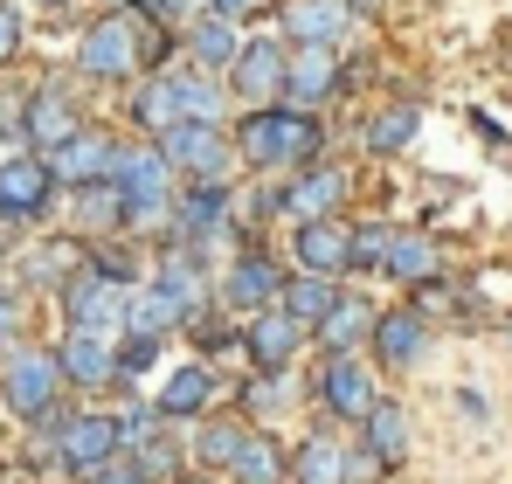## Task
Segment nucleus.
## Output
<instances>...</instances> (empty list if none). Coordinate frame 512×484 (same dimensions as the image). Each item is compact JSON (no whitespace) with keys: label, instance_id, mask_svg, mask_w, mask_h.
Masks as SVG:
<instances>
[{"label":"nucleus","instance_id":"nucleus-35","mask_svg":"<svg viewBox=\"0 0 512 484\" xmlns=\"http://www.w3.org/2000/svg\"><path fill=\"white\" fill-rule=\"evenodd\" d=\"M77 270H84V263H77V249H70V242H42V249L21 263V277H28V284H56V277L70 284Z\"/></svg>","mask_w":512,"mask_h":484},{"label":"nucleus","instance_id":"nucleus-15","mask_svg":"<svg viewBox=\"0 0 512 484\" xmlns=\"http://www.w3.org/2000/svg\"><path fill=\"white\" fill-rule=\"evenodd\" d=\"M291 249H298V270L346 277V270H353V222H340V215H326V222H298V229H291Z\"/></svg>","mask_w":512,"mask_h":484},{"label":"nucleus","instance_id":"nucleus-36","mask_svg":"<svg viewBox=\"0 0 512 484\" xmlns=\"http://www.w3.org/2000/svg\"><path fill=\"white\" fill-rule=\"evenodd\" d=\"M395 249V229L388 222H353V270H381Z\"/></svg>","mask_w":512,"mask_h":484},{"label":"nucleus","instance_id":"nucleus-43","mask_svg":"<svg viewBox=\"0 0 512 484\" xmlns=\"http://www.w3.org/2000/svg\"><path fill=\"white\" fill-rule=\"evenodd\" d=\"M14 332H21V298H14V291H0V346H7Z\"/></svg>","mask_w":512,"mask_h":484},{"label":"nucleus","instance_id":"nucleus-23","mask_svg":"<svg viewBox=\"0 0 512 484\" xmlns=\"http://www.w3.org/2000/svg\"><path fill=\"white\" fill-rule=\"evenodd\" d=\"M346 21H353L346 0H291V7H284V35H291V42H340Z\"/></svg>","mask_w":512,"mask_h":484},{"label":"nucleus","instance_id":"nucleus-14","mask_svg":"<svg viewBox=\"0 0 512 484\" xmlns=\"http://www.w3.org/2000/svg\"><path fill=\"white\" fill-rule=\"evenodd\" d=\"M28 146L35 153H56V146H70L77 132H84V111H77V97L63 90V83H42L35 97H28Z\"/></svg>","mask_w":512,"mask_h":484},{"label":"nucleus","instance_id":"nucleus-6","mask_svg":"<svg viewBox=\"0 0 512 484\" xmlns=\"http://www.w3.org/2000/svg\"><path fill=\"white\" fill-rule=\"evenodd\" d=\"M284 298V270L263 256V249H243V256H229L222 263V277H215V305L222 312H263V305H277Z\"/></svg>","mask_w":512,"mask_h":484},{"label":"nucleus","instance_id":"nucleus-33","mask_svg":"<svg viewBox=\"0 0 512 484\" xmlns=\"http://www.w3.org/2000/svg\"><path fill=\"white\" fill-rule=\"evenodd\" d=\"M132 464H139V478H146V484H173V478H180V443H173V422L132 450Z\"/></svg>","mask_w":512,"mask_h":484},{"label":"nucleus","instance_id":"nucleus-40","mask_svg":"<svg viewBox=\"0 0 512 484\" xmlns=\"http://www.w3.org/2000/svg\"><path fill=\"white\" fill-rule=\"evenodd\" d=\"M14 49H21V7H14V0H0V70L14 63Z\"/></svg>","mask_w":512,"mask_h":484},{"label":"nucleus","instance_id":"nucleus-18","mask_svg":"<svg viewBox=\"0 0 512 484\" xmlns=\"http://www.w3.org/2000/svg\"><path fill=\"white\" fill-rule=\"evenodd\" d=\"M49 173H56V187H90V180H111V166H118V146L104 139V132H77L70 146H56V153H42Z\"/></svg>","mask_w":512,"mask_h":484},{"label":"nucleus","instance_id":"nucleus-19","mask_svg":"<svg viewBox=\"0 0 512 484\" xmlns=\"http://www.w3.org/2000/svg\"><path fill=\"white\" fill-rule=\"evenodd\" d=\"M215 395H222V388H215L208 360H187V367H173L167 381H160V395H153V402H160L167 422H201V415L215 408Z\"/></svg>","mask_w":512,"mask_h":484},{"label":"nucleus","instance_id":"nucleus-38","mask_svg":"<svg viewBox=\"0 0 512 484\" xmlns=\"http://www.w3.org/2000/svg\"><path fill=\"white\" fill-rule=\"evenodd\" d=\"M153 360H160V339H146V332H125V346H118V381L146 374Z\"/></svg>","mask_w":512,"mask_h":484},{"label":"nucleus","instance_id":"nucleus-8","mask_svg":"<svg viewBox=\"0 0 512 484\" xmlns=\"http://www.w3.org/2000/svg\"><path fill=\"white\" fill-rule=\"evenodd\" d=\"M118 450H125V429H118V415H70L63 422V436H56V464L63 471H104V464H118Z\"/></svg>","mask_w":512,"mask_h":484},{"label":"nucleus","instance_id":"nucleus-10","mask_svg":"<svg viewBox=\"0 0 512 484\" xmlns=\"http://www.w3.org/2000/svg\"><path fill=\"white\" fill-rule=\"evenodd\" d=\"M284 70H291V49L277 35H250L243 56H236V70H229V90L243 104H277L284 97Z\"/></svg>","mask_w":512,"mask_h":484},{"label":"nucleus","instance_id":"nucleus-29","mask_svg":"<svg viewBox=\"0 0 512 484\" xmlns=\"http://www.w3.org/2000/svg\"><path fill=\"white\" fill-rule=\"evenodd\" d=\"M381 277L388 284H409V291H423L429 277H436V242L429 236H395V249H388V263H381Z\"/></svg>","mask_w":512,"mask_h":484},{"label":"nucleus","instance_id":"nucleus-12","mask_svg":"<svg viewBox=\"0 0 512 484\" xmlns=\"http://www.w3.org/2000/svg\"><path fill=\"white\" fill-rule=\"evenodd\" d=\"M305 339H312V325L298 319V312H284V298H277V305H263V312L250 319V332H243V346H250V360L263 367V374L291 367Z\"/></svg>","mask_w":512,"mask_h":484},{"label":"nucleus","instance_id":"nucleus-27","mask_svg":"<svg viewBox=\"0 0 512 484\" xmlns=\"http://www.w3.org/2000/svg\"><path fill=\"white\" fill-rule=\"evenodd\" d=\"M416 132H423V111L416 104H381L374 118H367V153H409L416 146Z\"/></svg>","mask_w":512,"mask_h":484},{"label":"nucleus","instance_id":"nucleus-5","mask_svg":"<svg viewBox=\"0 0 512 484\" xmlns=\"http://www.w3.org/2000/svg\"><path fill=\"white\" fill-rule=\"evenodd\" d=\"M132 291H139V284H118V277H104V270L90 263V270H77V277L63 284V319L70 325H97V332H118V339H125Z\"/></svg>","mask_w":512,"mask_h":484},{"label":"nucleus","instance_id":"nucleus-44","mask_svg":"<svg viewBox=\"0 0 512 484\" xmlns=\"http://www.w3.org/2000/svg\"><path fill=\"white\" fill-rule=\"evenodd\" d=\"M173 484H215V478H208V471H194V478H187V471H180V478H173Z\"/></svg>","mask_w":512,"mask_h":484},{"label":"nucleus","instance_id":"nucleus-17","mask_svg":"<svg viewBox=\"0 0 512 484\" xmlns=\"http://www.w3.org/2000/svg\"><path fill=\"white\" fill-rule=\"evenodd\" d=\"M146 284H160V291H167L187 319H194V312H208V298H215V291H208L215 277L201 270V249H187V242H173L167 256L153 263V277H146Z\"/></svg>","mask_w":512,"mask_h":484},{"label":"nucleus","instance_id":"nucleus-20","mask_svg":"<svg viewBox=\"0 0 512 484\" xmlns=\"http://www.w3.org/2000/svg\"><path fill=\"white\" fill-rule=\"evenodd\" d=\"M374 353H381L388 374H409L429 353V319L423 312H381V319H374Z\"/></svg>","mask_w":512,"mask_h":484},{"label":"nucleus","instance_id":"nucleus-39","mask_svg":"<svg viewBox=\"0 0 512 484\" xmlns=\"http://www.w3.org/2000/svg\"><path fill=\"white\" fill-rule=\"evenodd\" d=\"M146 7H153L160 28H194V21L208 14V0H146Z\"/></svg>","mask_w":512,"mask_h":484},{"label":"nucleus","instance_id":"nucleus-1","mask_svg":"<svg viewBox=\"0 0 512 484\" xmlns=\"http://www.w3.org/2000/svg\"><path fill=\"white\" fill-rule=\"evenodd\" d=\"M319 146H326L319 118H312L305 104H291V97H277V104H250L243 125H236V153H243V166H256L263 180H291V173H305V166L319 160Z\"/></svg>","mask_w":512,"mask_h":484},{"label":"nucleus","instance_id":"nucleus-7","mask_svg":"<svg viewBox=\"0 0 512 484\" xmlns=\"http://www.w3.org/2000/svg\"><path fill=\"white\" fill-rule=\"evenodd\" d=\"M312 395H319V408H326V415H340V422H367V415L381 408V388H374V374H367L353 353H326V367H319Z\"/></svg>","mask_w":512,"mask_h":484},{"label":"nucleus","instance_id":"nucleus-41","mask_svg":"<svg viewBox=\"0 0 512 484\" xmlns=\"http://www.w3.org/2000/svg\"><path fill=\"white\" fill-rule=\"evenodd\" d=\"M277 0H208V14H222V21H256V14H270Z\"/></svg>","mask_w":512,"mask_h":484},{"label":"nucleus","instance_id":"nucleus-31","mask_svg":"<svg viewBox=\"0 0 512 484\" xmlns=\"http://www.w3.org/2000/svg\"><path fill=\"white\" fill-rule=\"evenodd\" d=\"M243 450H250V429H243V422H201V436H194V457H201L208 471H236Z\"/></svg>","mask_w":512,"mask_h":484},{"label":"nucleus","instance_id":"nucleus-2","mask_svg":"<svg viewBox=\"0 0 512 484\" xmlns=\"http://www.w3.org/2000/svg\"><path fill=\"white\" fill-rule=\"evenodd\" d=\"M160 153L173 160V173L180 180H201V187H229V139H222V125H194V118H180V125H167L160 139H153Z\"/></svg>","mask_w":512,"mask_h":484},{"label":"nucleus","instance_id":"nucleus-9","mask_svg":"<svg viewBox=\"0 0 512 484\" xmlns=\"http://www.w3.org/2000/svg\"><path fill=\"white\" fill-rule=\"evenodd\" d=\"M56 194V173L42 153H7L0 160V222H35Z\"/></svg>","mask_w":512,"mask_h":484},{"label":"nucleus","instance_id":"nucleus-45","mask_svg":"<svg viewBox=\"0 0 512 484\" xmlns=\"http://www.w3.org/2000/svg\"><path fill=\"white\" fill-rule=\"evenodd\" d=\"M346 7H353V14H374V0H346Z\"/></svg>","mask_w":512,"mask_h":484},{"label":"nucleus","instance_id":"nucleus-16","mask_svg":"<svg viewBox=\"0 0 512 484\" xmlns=\"http://www.w3.org/2000/svg\"><path fill=\"white\" fill-rule=\"evenodd\" d=\"M340 201H346V173L340 166H305V173H291L284 180V215L291 222H326V215H340Z\"/></svg>","mask_w":512,"mask_h":484},{"label":"nucleus","instance_id":"nucleus-21","mask_svg":"<svg viewBox=\"0 0 512 484\" xmlns=\"http://www.w3.org/2000/svg\"><path fill=\"white\" fill-rule=\"evenodd\" d=\"M243 42H250V35H243L236 21H222V14H201V21L187 28V56H194L208 77H229L236 56H243Z\"/></svg>","mask_w":512,"mask_h":484},{"label":"nucleus","instance_id":"nucleus-34","mask_svg":"<svg viewBox=\"0 0 512 484\" xmlns=\"http://www.w3.org/2000/svg\"><path fill=\"white\" fill-rule=\"evenodd\" d=\"M229 478H236V484H277V478H284V450H277L270 436H250V450L236 457Z\"/></svg>","mask_w":512,"mask_h":484},{"label":"nucleus","instance_id":"nucleus-26","mask_svg":"<svg viewBox=\"0 0 512 484\" xmlns=\"http://www.w3.org/2000/svg\"><path fill=\"white\" fill-rule=\"evenodd\" d=\"M70 194H77L70 215H77L84 236H111V229L125 222V194H118V180H90V187H70Z\"/></svg>","mask_w":512,"mask_h":484},{"label":"nucleus","instance_id":"nucleus-3","mask_svg":"<svg viewBox=\"0 0 512 484\" xmlns=\"http://www.w3.org/2000/svg\"><path fill=\"white\" fill-rule=\"evenodd\" d=\"M63 360L56 353H7V367H0V402L14 408L21 422H42V415H56V395H63Z\"/></svg>","mask_w":512,"mask_h":484},{"label":"nucleus","instance_id":"nucleus-22","mask_svg":"<svg viewBox=\"0 0 512 484\" xmlns=\"http://www.w3.org/2000/svg\"><path fill=\"white\" fill-rule=\"evenodd\" d=\"M374 319H381V312H374L367 298H353V291H346L340 305L312 325V339H319L326 353H360V346H374Z\"/></svg>","mask_w":512,"mask_h":484},{"label":"nucleus","instance_id":"nucleus-11","mask_svg":"<svg viewBox=\"0 0 512 484\" xmlns=\"http://www.w3.org/2000/svg\"><path fill=\"white\" fill-rule=\"evenodd\" d=\"M346 83V63H340V42H291V70H284V97L291 104H326L333 90Z\"/></svg>","mask_w":512,"mask_h":484},{"label":"nucleus","instance_id":"nucleus-28","mask_svg":"<svg viewBox=\"0 0 512 484\" xmlns=\"http://www.w3.org/2000/svg\"><path fill=\"white\" fill-rule=\"evenodd\" d=\"M340 277H319V270H298V277H284V312H298L305 325H319L333 305H340Z\"/></svg>","mask_w":512,"mask_h":484},{"label":"nucleus","instance_id":"nucleus-46","mask_svg":"<svg viewBox=\"0 0 512 484\" xmlns=\"http://www.w3.org/2000/svg\"><path fill=\"white\" fill-rule=\"evenodd\" d=\"M104 7H132V0H104Z\"/></svg>","mask_w":512,"mask_h":484},{"label":"nucleus","instance_id":"nucleus-32","mask_svg":"<svg viewBox=\"0 0 512 484\" xmlns=\"http://www.w3.org/2000/svg\"><path fill=\"white\" fill-rule=\"evenodd\" d=\"M360 429H367V450H374L381 464H402V457H409V415H402L395 402H381Z\"/></svg>","mask_w":512,"mask_h":484},{"label":"nucleus","instance_id":"nucleus-25","mask_svg":"<svg viewBox=\"0 0 512 484\" xmlns=\"http://www.w3.org/2000/svg\"><path fill=\"white\" fill-rule=\"evenodd\" d=\"M132 125H139L146 139H160L167 125H180V90H173V70H160V77H146L139 90H132Z\"/></svg>","mask_w":512,"mask_h":484},{"label":"nucleus","instance_id":"nucleus-30","mask_svg":"<svg viewBox=\"0 0 512 484\" xmlns=\"http://www.w3.org/2000/svg\"><path fill=\"white\" fill-rule=\"evenodd\" d=\"M173 325H187V312L173 305L160 284H139L132 291V312H125V332H146V339H167Z\"/></svg>","mask_w":512,"mask_h":484},{"label":"nucleus","instance_id":"nucleus-42","mask_svg":"<svg viewBox=\"0 0 512 484\" xmlns=\"http://www.w3.org/2000/svg\"><path fill=\"white\" fill-rule=\"evenodd\" d=\"M84 484H146V478H139V464H132V457H118V464H104V471H90Z\"/></svg>","mask_w":512,"mask_h":484},{"label":"nucleus","instance_id":"nucleus-13","mask_svg":"<svg viewBox=\"0 0 512 484\" xmlns=\"http://www.w3.org/2000/svg\"><path fill=\"white\" fill-rule=\"evenodd\" d=\"M56 360H63V374H70L77 388H104V381H118V332L70 325L63 346H56Z\"/></svg>","mask_w":512,"mask_h":484},{"label":"nucleus","instance_id":"nucleus-37","mask_svg":"<svg viewBox=\"0 0 512 484\" xmlns=\"http://www.w3.org/2000/svg\"><path fill=\"white\" fill-rule=\"evenodd\" d=\"M187 325H194V346H201V353H236V346H243V332L222 319V312H194Z\"/></svg>","mask_w":512,"mask_h":484},{"label":"nucleus","instance_id":"nucleus-24","mask_svg":"<svg viewBox=\"0 0 512 484\" xmlns=\"http://www.w3.org/2000/svg\"><path fill=\"white\" fill-rule=\"evenodd\" d=\"M360 457L353 450H340L333 436H312L298 457H291V478L298 484H360V471H353Z\"/></svg>","mask_w":512,"mask_h":484},{"label":"nucleus","instance_id":"nucleus-4","mask_svg":"<svg viewBox=\"0 0 512 484\" xmlns=\"http://www.w3.org/2000/svg\"><path fill=\"white\" fill-rule=\"evenodd\" d=\"M139 63H146V56H139V28L125 21V7H118V14H97L84 28V42H77V70L97 77V83H125Z\"/></svg>","mask_w":512,"mask_h":484},{"label":"nucleus","instance_id":"nucleus-47","mask_svg":"<svg viewBox=\"0 0 512 484\" xmlns=\"http://www.w3.org/2000/svg\"><path fill=\"white\" fill-rule=\"evenodd\" d=\"M35 7H63V0H35Z\"/></svg>","mask_w":512,"mask_h":484}]
</instances>
